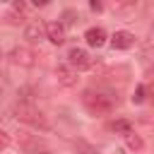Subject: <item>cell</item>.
Listing matches in <instances>:
<instances>
[{
	"instance_id": "1",
	"label": "cell",
	"mask_w": 154,
	"mask_h": 154,
	"mask_svg": "<svg viewBox=\"0 0 154 154\" xmlns=\"http://www.w3.org/2000/svg\"><path fill=\"white\" fill-rule=\"evenodd\" d=\"M82 103L94 116H106L116 108V96H111L108 91H101V89H87L82 94Z\"/></svg>"
},
{
	"instance_id": "2",
	"label": "cell",
	"mask_w": 154,
	"mask_h": 154,
	"mask_svg": "<svg viewBox=\"0 0 154 154\" xmlns=\"http://www.w3.org/2000/svg\"><path fill=\"white\" fill-rule=\"evenodd\" d=\"M14 118L22 120V123H26V125H31V128H38V130H48L51 128V123L46 120V116L31 101H19L14 106Z\"/></svg>"
},
{
	"instance_id": "3",
	"label": "cell",
	"mask_w": 154,
	"mask_h": 154,
	"mask_svg": "<svg viewBox=\"0 0 154 154\" xmlns=\"http://www.w3.org/2000/svg\"><path fill=\"white\" fill-rule=\"evenodd\" d=\"M36 53L31 51V48H26V46H14L12 51H10V63L12 65H22V67H31V65H36Z\"/></svg>"
},
{
	"instance_id": "4",
	"label": "cell",
	"mask_w": 154,
	"mask_h": 154,
	"mask_svg": "<svg viewBox=\"0 0 154 154\" xmlns=\"http://www.w3.org/2000/svg\"><path fill=\"white\" fill-rule=\"evenodd\" d=\"M67 60H70V67H72V70H87V67L94 65V58H91L84 48H70Z\"/></svg>"
},
{
	"instance_id": "5",
	"label": "cell",
	"mask_w": 154,
	"mask_h": 154,
	"mask_svg": "<svg viewBox=\"0 0 154 154\" xmlns=\"http://www.w3.org/2000/svg\"><path fill=\"white\" fill-rule=\"evenodd\" d=\"M43 36H46V24H41L38 19H34V22H29V24L24 26V38H26L29 43L41 41Z\"/></svg>"
},
{
	"instance_id": "6",
	"label": "cell",
	"mask_w": 154,
	"mask_h": 154,
	"mask_svg": "<svg viewBox=\"0 0 154 154\" xmlns=\"http://www.w3.org/2000/svg\"><path fill=\"white\" fill-rule=\"evenodd\" d=\"M111 46H113V51H128L135 46V36L130 31H116L111 36Z\"/></svg>"
},
{
	"instance_id": "7",
	"label": "cell",
	"mask_w": 154,
	"mask_h": 154,
	"mask_svg": "<svg viewBox=\"0 0 154 154\" xmlns=\"http://www.w3.org/2000/svg\"><path fill=\"white\" fill-rule=\"evenodd\" d=\"M55 79H58V84H63V87H75V84H77V72H75L70 65H58V67H55Z\"/></svg>"
},
{
	"instance_id": "8",
	"label": "cell",
	"mask_w": 154,
	"mask_h": 154,
	"mask_svg": "<svg viewBox=\"0 0 154 154\" xmlns=\"http://www.w3.org/2000/svg\"><path fill=\"white\" fill-rule=\"evenodd\" d=\"M46 38H48L51 43H55V46L65 43V26H63L60 22H51V24H46Z\"/></svg>"
},
{
	"instance_id": "9",
	"label": "cell",
	"mask_w": 154,
	"mask_h": 154,
	"mask_svg": "<svg viewBox=\"0 0 154 154\" xmlns=\"http://www.w3.org/2000/svg\"><path fill=\"white\" fill-rule=\"evenodd\" d=\"M84 41H87L91 48H101V46L106 43V31H103L101 26H91V29H87Z\"/></svg>"
},
{
	"instance_id": "10",
	"label": "cell",
	"mask_w": 154,
	"mask_h": 154,
	"mask_svg": "<svg viewBox=\"0 0 154 154\" xmlns=\"http://www.w3.org/2000/svg\"><path fill=\"white\" fill-rule=\"evenodd\" d=\"M125 142H128V147H130V149H135V152H140V149L144 147V142H142V137H140L137 132H132V130H130V132L125 135Z\"/></svg>"
},
{
	"instance_id": "11",
	"label": "cell",
	"mask_w": 154,
	"mask_h": 154,
	"mask_svg": "<svg viewBox=\"0 0 154 154\" xmlns=\"http://www.w3.org/2000/svg\"><path fill=\"white\" fill-rule=\"evenodd\" d=\"M108 128H111V130H113V132H123V135H128V132H130V130H132V128H130V123H128V120H113V123H111V125H108Z\"/></svg>"
},
{
	"instance_id": "12",
	"label": "cell",
	"mask_w": 154,
	"mask_h": 154,
	"mask_svg": "<svg viewBox=\"0 0 154 154\" xmlns=\"http://www.w3.org/2000/svg\"><path fill=\"white\" fill-rule=\"evenodd\" d=\"M144 94H147V91H144V84H140V87L135 89V96H132V103H142V101H144Z\"/></svg>"
},
{
	"instance_id": "13",
	"label": "cell",
	"mask_w": 154,
	"mask_h": 154,
	"mask_svg": "<svg viewBox=\"0 0 154 154\" xmlns=\"http://www.w3.org/2000/svg\"><path fill=\"white\" fill-rule=\"evenodd\" d=\"M7 147H10V135L0 128V149H7Z\"/></svg>"
},
{
	"instance_id": "14",
	"label": "cell",
	"mask_w": 154,
	"mask_h": 154,
	"mask_svg": "<svg viewBox=\"0 0 154 154\" xmlns=\"http://www.w3.org/2000/svg\"><path fill=\"white\" fill-rule=\"evenodd\" d=\"M63 17H65V24H75V22H77V14H75L72 10H67ZM65 24H63V26H65Z\"/></svg>"
},
{
	"instance_id": "15",
	"label": "cell",
	"mask_w": 154,
	"mask_h": 154,
	"mask_svg": "<svg viewBox=\"0 0 154 154\" xmlns=\"http://www.w3.org/2000/svg\"><path fill=\"white\" fill-rule=\"evenodd\" d=\"M41 154H48V152H41Z\"/></svg>"
},
{
	"instance_id": "16",
	"label": "cell",
	"mask_w": 154,
	"mask_h": 154,
	"mask_svg": "<svg viewBox=\"0 0 154 154\" xmlns=\"http://www.w3.org/2000/svg\"><path fill=\"white\" fill-rule=\"evenodd\" d=\"M0 58H2V51H0Z\"/></svg>"
}]
</instances>
